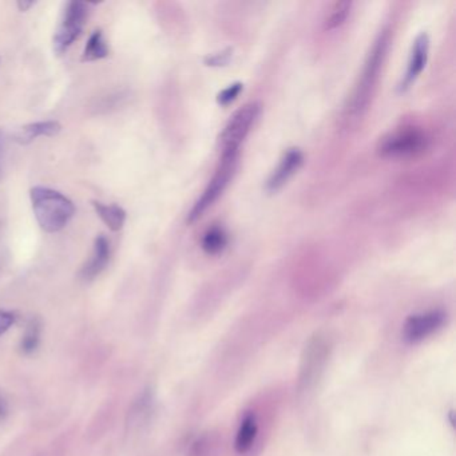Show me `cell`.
I'll return each instance as SVG.
<instances>
[{"label":"cell","instance_id":"6da1fadb","mask_svg":"<svg viewBox=\"0 0 456 456\" xmlns=\"http://www.w3.org/2000/svg\"><path fill=\"white\" fill-rule=\"evenodd\" d=\"M30 197L35 218L47 233L62 230L75 214L73 201L58 190L35 186L30 191Z\"/></svg>","mask_w":456,"mask_h":456},{"label":"cell","instance_id":"7a4b0ae2","mask_svg":"<svg viewBox=\"0 0 456 456\" xmlns=\"http://www.w3.org/2000/svg\"><path fill=\"white\" fill-rule=\"evenodd\" d=\"M428 145V135L422 129L411 126L387 134L378 144V152L384 157L407 158L423 154Z\"/></svg>","mask_w":456,"mask_h":456},{"label":"cell","instance_id":"3957f363","mask_svg":"<svg viewBox=\"0 0 456 456\" xmlns=\"http://www.w3.org/2000/svg\"><path fill=\"white\" fill-rule=\"evenodd\" d=\"M237 154L238 152H223L220 165L217 167L209 185L206 186L200 200L196 202V205L189 213V218H188L189 223L200 218L201 216L206 212L216 201L218 200L223 190L226 189L229 181L233 176L235 164H237Z\"/></svg>","mask_w":456,"mask_h":456},{"label":"cell","instance_id":"277c9868","mask_svg":"<svg viewBox=\"0 0 456 456\" xmlns=\"http://www.w3.org/2000/svg\"><path fill=\"white\" fill-rule=\"evenodd\" d=\"M387 45H388L387 35L380 36L378 42L373 46L372 53L369 54L367 65L364 67L360 83L357 85L356 91L354 94L352 103H351V112L354 114H361L367 109L372 89L378 80V71H380V67L383 63V58L386 55Z\"/></svg>","mask_w":456,"mask_h":456},{"label":"cell","instance_id":"5b68a950","mask_svg":"<svg viewBox=\"0 0 456 456\" xmlns=\"http://www.w3.org/2000/svg\"><path fill=\"white\" fill-rule=\"evenodd\" d=\"M88 18V7L82 1H70L67 3L63 11L62 21L58 26L54 35V51L58 55H62L68 47L78 39L83 30L85 21Z\"/></svg>","mask_w":456,"mask_h":456},{"label":"cell","instance_id":"8992f818","mask_svg":"<svg viewBox=\"0 0 456 456\" xmlns=\"http://www.w3.org/2000/svg\"><path fill=\"white\" fill-rule=\"evenodd\" d=\"M258 112L260 106L252 102L234 112L233 117L226 123L220 135V144L223 152H238L240 145L244 142L246 135L256 121Z\"/></svg>","mask_w":456,"mask_h":456},{"label":"cell","instance_id":"52a82bcc","mask_svg":"<svg viewBox=\"0 0 456 456\" xmlns=\"http://www.w3.org/2000/svg\"><path fill=\"white\" fill-rule=\"evenodd\" d=\"M445 322V314L440 312H430L415 314L404 325V336L410 341H419L433 334Z\"/></svg>","mask_w":456,"mask_h":456},{"label":"cell","instance_id":"ba28073f","mask_svg":"<svg viewBox=\"0 0 456 456\" xmlns=\"http://www.w3.org/2000/svg\"><path fill=\"white\" fill-rule=\"evenodd\" d=\"M428 48H430V41L427 33H420L416 39L415 43L412 47L411 56L408 60V67H407V73L405 77L401 82V89H408L412 83L415 82V79L420 75V73L423 71L425 63H427V58H428Z\"/></svg>","mask_w":456,"mask_h":456},{"label":"cell","instance_id":"9c48e42d","mask_svg":"<svg viewBox=\"0 0 456 456\" xmlns=\"http://www.w3.org/2000/svg\"><path fill=\"white\" fill-rule=\"evenodd\" d=\"M301 164H302V154H301L300 150H297V149L288 150L281 158L280 164L267 181V190L276 191L280 188H282L288 182V179L297 171Z\"/></svg>","mask_w":456,"mask_h":456},{"label":"cell","instance_id":"30bf717a","mask_svg":"<svg viewBox=\"0 0 456 456\" xmlns=\"http://www.w3.org/2000/svg\"><path fill=\"white\" fill-rule=\"evenodd\" d=\"M110 261V243L105 235H98L95 238L92 253L89 261L82 267L80 276L85 280H94L105 270Z\"/></svg>","mask_w":456,"mask_h":456},{"label":"cell","instance_id":"8fae6325","mask_svg":"<svg viewBox=\"0 0 456 456\" xmlns=\"http://www.w3.org/2000/svg\"><path fill=\"white\" fill-rule=\"evenodd\" d=\"M62 126L56 121L30 123L23 126L22 129L15 134V141L21 145L31 144L39 137H53L60 132Z\"/></svg>","mask_w":456,"mask_h":456},{"label":"cell","instance_id":"7c38bea8","mask_svg":"<svg viewBox=\"0 0 456 456\" xmlns=\"http://www.w3.org/2000/svg\"><path fill=\"white\" fill-rule=\"evenodd\" d=\"M92 206H94L97 214L100 216V220L106 223V226L110 230L118 232L122 229L124 221H126V212L120 205H115V203L106 205V203L94 201Z\"/></svg>","mask_w":456,"mask_h":456},{"label":"cell","instance_id":"4fadbf2b","mask_svg":"<svg viewBox=\"0 0 456 456\" xmlns=\"http://www.w3.org/2000/svg\"><path fill=\"white\" fill-rule=\"evenodd\" d=\"M109 46L107 42L103 36V33L100 30L94 31L90 35L88 45L83 50V55H82V60L83 62H94V60H100L106 56L109 55Z\"/></svg>","mask_w":456,"mask_h":456},{"label":"cell","instance_id":"5bb4252c","mask_svg":"<svg viewBox=\"0 0 456 456\" xmlns=\"http://www.w3.org/2000/svg\"><path fill=\"white\" fill-rule=\"evenodd\" d=\"M228 244V234L223 228L213 226L202 237V249L209 255H217L223 252Z\"/></svg>","mask_w":456,"mask_h":456},{"label":"cell","instance_id":"9a60e30c","mask_svg":"<svg viewBox=\"0 0 456 456\" xmlns=\"http://www.w3.org/2000/svg\"><path fill=\"white\" fill-rule=\"evenodd\" d=\"M257 434V424L255 418L252 415L246 416L244 422L241 424L238 434H237V439H235V448L238 452H245L248 451L253 442Z\"/></svg>","mask_w":456,"mask_h":456},{"label":"cell","instance_id":"2e32d148","mask_svg":"<svg viewBox=\"0 0 456 456\" xmlns=\"http://www.w3.org/2000/svg\"><path fill=\"white\" fill-rule=\"evenodd\" d=\"M41 334H42L41 322L38 319L30 320L26 327L22 341H21V349H22L23 354L30 355L36 351L39 341H41Z\"/></svg>","mask_w":456,"mask_h":456},{"label":"cell","instance_id":"e0dca14e","mask_svg":"<svg viewBox=\"0 0 456 456\" xmlns=\"http://www.w3.org/2000/svg\"><path fill=\"white\" fill-rule=\"evenodd\" d=\"M351 9H352V1H337L334 3L332 10H331V14L327 18V22H325V26L328 30H334V28H337L340 27L341 24H344L349 12H351Z\"/></svg>","mask_w":456,"mask_h":456},{"label":"cell","instance_id":"ac0fdd59","mask_svg":"<svg viewBox=\"0 0 456 456\" xmlns=\"http://www.w3.org/2000/svg\"><path fill=\"white\" fill-rule=\"evenodd\" d=\"M243 90V85L241 83H234L232 86H229L228 89L223 90L218 95V102L221 105H229L232 100H235L240 94V91Z\"/></svg>","mask_w":456,"mask_h":456},{"label":"cell","instance_id":"d6986e66","mask_svg":"<svg viewBox=\"0 0 456 456\" xmlns=\"http://www.w3.org/2000/svg\"><path fill=\"white\" fill-rule=\"evenodd\" d=\"M16 322V314L14 312L0 309V336L6 334Z\"/></svg>","mask_w":456,"mask_h":456},{"label":"cell","instance_id":"ffe728a7","mask_svg":"<svg viewBox=\"0 0 456 456\" xmlns=\"http://www.w3.org/2000/svg\"><path fill=\"white\" fill-rule=\"evenodd\" d=\"M7 415H9V403L4 393L0 391V423L6 420Z\"/></svg>","mask_w":456,"mask_h":456},{"label":"cell","instance_id":"44dd1931","mask_svg":"<svg viewBox=\"0 0 456 456\" xmlns=\"http://www.w3.org/2000/svg\"><path fill=\"white\" fill-rule=\"evenodd\" d=\"M4 153H6V138L3 132H0V179L3 174V164H4Z\"/></svg>","mask_w":456,"mask_h":456},{"label":"cell","instance_id":"7402d4cb","mask_svg":"<svg viewBox=\"0 0 456 456\" xmlns=\"http://www.w3.org/2000/svg\"><path fill=\"white\" fill-rule=\"evenodd\" d=\"M33 3L31 1V3H24V1H19L18 3V6H19V9L22 10V11H26L28 7H31L33 6Z\"/></svg>","mask_w":456,"mask_h":456}]
</instances>
